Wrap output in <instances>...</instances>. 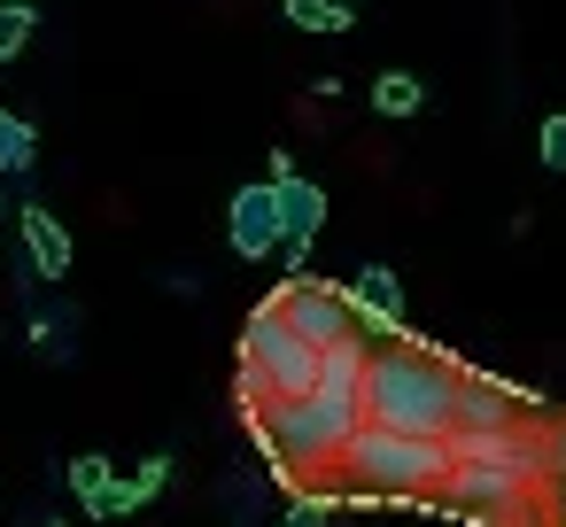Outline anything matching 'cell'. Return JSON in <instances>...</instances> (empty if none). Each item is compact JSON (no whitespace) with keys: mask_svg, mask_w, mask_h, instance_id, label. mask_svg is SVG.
I'll return each mask as SVG.
<instances>
[{"mask_svg":"<svg viewBox=\"0 0 566 527\" xmlns=\"http://www.w3.org/2000/svg\"><path fill=\"white\" fill-rule=\"evenodd\" d=\"M357 411H365L373 426H403V434L450 442V434H458V357L434 349V341L388 334V349L365 357Z\"/></svg>","mask_w":566,"mask_h":527,"instance_id":"6da1fadb","label":"cell"},{"mask_svg":"<svg viewBox=\"0 0 566 527\" xmlns=\"http://www.w3.org/2000/svg\"><path fill=\"white\" fill-rule=\"evenodd\" d=\"M334 473H342L349 488L380 496V504H419V496H434V488H442V473H450V442L357 419V434L342 442Z\"/></svg>","mask_w":566,"mask_h":527,"instance_id":"7a4b0ae2","label":"cell"},{"mask_svg":"<svg viewBox=\"0 0 566 527\" xmlns=\"http://www.w3.org/2000/svg\"><path fill=\"white\" fill-rule=\"evenodd\" d=\"M357 419H365L357 396H326V388H303V396H287V403L249 411L264 457H272L287 481H303V473H334V457H342V442L357 434Z\"/></svg>","mask_w":566,"mask_h":527,"instance_id":"3957f363","label":"cell"},{"mask_svg":"<svg viewBox=\"0 0 566 527\" xmlns=\"http://www.w3.org/2000/svg\"><path fill=\"white\" fill-rule=\"evenodd\" d=\"M303 388H318V349L280 318V303L264 295L256 310H249V334H241V403L249 411H264V403H287V396H303Z\"/></svg>","mask_w":566,"mask_h":527,"instance_id":"277c9868","label":"cell"},{"mask_svg":"<svg viewBox=\"0 0 566 527\" xmlns=\"http://www.w3.org/2000/svg\"><path fill=\"white\" fill-rule=\"evenodd\" d=\"M280 318L311 341V349H334V341H349L357 334V318H349V295L334 287V280H311V272H295V280H280Z\"/></svg>","mask_w":566,"mask_h":527,"instance_id":"5b68a950","label":"cell"},{"mask_svg":"<svg viewBox=\"0 0 566 527\" xmlns=\"http://www.w3.org/2000/svg\"><path fill=\"white\" fill-rule=\"evenodd\" d=\"M535 411H543V396H520V388H504L496 372H473V365H458V434L520 426V419H535Z\"/></svg>","mask_w":566,"mask_h":527,"instance_id":"8992f818","label":"cell"},{"mask_svg":"<svg viewBox=\"0 0 566 527\" xmlns=\"http://www.w3.org/2000/svg\"><path fill=\"white\" fill-rule=\"evenodd\" d=\"M280 202H272V179H256V187H241L233 194V210H226V249L241 256V264H264V256H280Z\"/></svg>","mask_w":566,"mask_h":527,"instance_id":"52a82bcc","label":"cell"},{"mask_svg":"<svg viewBox=\"0 0 566 527\" xmlns=\"http://www.w3.org/2000/svg\"><path fill=\"white\" fill-rule=\"evenodd\" d=\"M342 295H349V318H357L365 341H373V334H403V280H396L388 264H357V280H349Z\"/></svg>","mask_w":566,"mask_h":527,"instance_id":"ba28073f","label":"cell"},{"mask_svg":"<svg viewBox=\"0 0 566 527\" xmlns=\"http://www.w3.org/2000/svg\"><path fill=\"white\" fill-rule=\"evenodd\" d=\"M71 488H78V512H86V519H133V512H140L133 481H117V457H102V450L71 457Z\"/></svg>","mask_w":566,"mask_h":527,"instance_id":"9c48e42d","label":"cell"},{"mask_svg":"<svg viewBox=\"0 0 566 527\" xmlns=\"http://www.w3.org/2000/svg\"><path fill=\"white\" fill-rule=\"evenodd\" d=\"M17 233H24V272L32 280H71V233H63V218L48 202H24Z\"/></svg>","mask_w":566,"mask_h":527,"instance_id":"30bf717a","label":"cell"},{"mask_svg":"<svg viewBox=\"0 0 566 527\" xmlns=\"http://www.w3.org/2000/svg\"><path fill=\"white\" fill-rule=\"evenodd\" d=\"M272 202H280V233L287 241H318V225H326V187L318 179H303V171L272 179Z\"/></svg>","mask_w":566,"mask_h":527,"instance_id":"8fae6325","label":"cell"},{"mask_svg":"<svg viewBox=\"0 0 566 527\" xmlns=\"http://www.w3.org/2000/svg\"><path fill=\"white\" fill-rule=\"evenodd\" d=\"M365 357H373V341H365V334H349V341L318 349V388H326V396H357V380H365Z\"/></svg>","mask_w":566,"mask_h":527,"instance_id":"7c38bea8","label":"cell"},{"mask_svg":"<svg viewBox=\"0 0 566 527\" xmlns=\"http://www.w3.org/2000/svg\"><path fill=\"white\" fill-rule=\"evenodd\" d=\"M419 109H427V86H419L411 71H380V78H373V117L403 125V117H419Z\"/></svg>","mask_w":566,"mask_h":527,"instance_id":"4fadbf2b","label":"cell"},{"mask_svg":"<svg viewBox=\"0 0 566 527\" xmlns=\"http://www.w3.org/2000/svg\"><path fill=\"white\" fill-rule=\"evenodd\" d=\"M280 17L295 24V32H357V9H349V0H280Z\"/></svg>","mask_w":566,"mask_h":527,"instance_id":"5bb4252c","label":"cell"},{"mask_svg":"<svg viewBox=\"0 0 566 527\" xmlns=\"http://www.w3.org/2000/svg\"><path fill=\"white\" fill-rule=\"evenodd\" d=\"M32 164H40V133H32V117L0 109V179H24Z\"/></svg>","mask_w":566,"mask_h":527,"instance_id":"9a60e30c","label":"cell"},{"mask_svg":"<svg viewBox=\"0 0 566 527\" xmlns=\"http://www.w3.org/2000/svg\"><path fill=\"white\" fill-rule=\"evenodd\" d=\"M32 32H40V9H32V0H0V63H17V55L32 48Z\"/></svg>","mask_w":566,"mask_h":527,"instance_id":"2e32d148","label":"cell"},{"mask_svg":"<svg viewBox=\"0 0 566 527\" xmlns=\"http://www.w3.org/2000/svg\"><path fill=\"white\" fill-rule=\"evenodd\" d=\"M535 156H543V171H566V109H558V117H543V133H535Z\"/></svg>","mask_w":566,"mask_h":527,"instance_id":"e0dca14e","label":"cell"},{"mask_svg":"<svg viewBox=\"0 0 566 527\" xmlns=\"http://www.w3.org/2000/svg\"><path fill=\"white\" fill-rule=\"evenodd\" d=\"M125 481H133V496H140V504H156V496H164V481H171V457H140V473H125Z\"/></svg>","mask_w":566,"mask_h":527,"instance_id":"ac0fdd59","label":"cell"},{"mask_svg":"<svg viewBox=\"0 0 566 527\" xmlns=\"http://www.w3.org/2000/svg\"><path fill=\"white\" fill-rule=\"evenodd\" d=\"M280 527H326V519H318V504H311V496H303V504H295V512H287V519H280Z\"/></svg>","mask_w":566,"mask_h":527,"instance_id":"d6986e66","label":"cell"},{"mask_svg":"<svg viewBox=\"0 0 566 527\" xmlns=\"http://www.w3.org/2000/svg\"><path fill=\"white\" fill-rule=\"evenodd\" d=\"M0 218H9V187H0Z\"/></svg>","mask_w":566,"mask_h":527,"instance_id":"ffe728a7","label":"cell"}]
</instances>
